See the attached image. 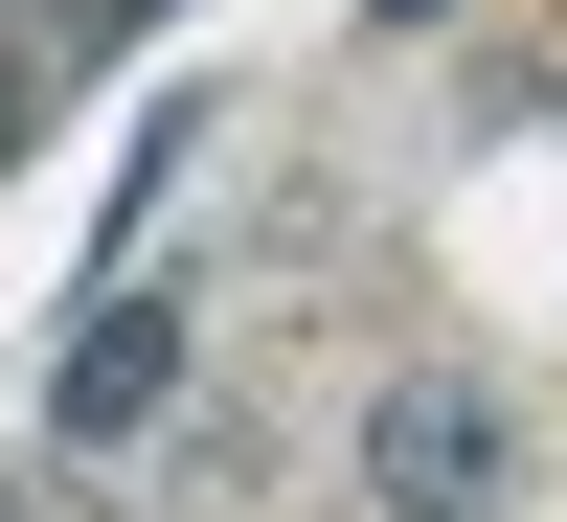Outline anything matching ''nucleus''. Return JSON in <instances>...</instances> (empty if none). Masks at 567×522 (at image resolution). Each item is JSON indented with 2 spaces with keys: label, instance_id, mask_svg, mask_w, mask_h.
<instances>
[{
  "label": "nucleus",
  "instance_id": "nucleus-2",
  "mask_svg": "<svg viewBox=\"0 0 567 522\" xmlns=\"http://www.w3.org/2000/svg\"><path fill=\"white\" fill-rule=\"evenodd\" d=\"M159 387H182V318H159V296H91V318H69V364H45V432L114 454V432H159Z\"/></svg>",
  "mask_w": 567,
  "mask_h": 522
},
{
  "label": "nucleus",
  "instance_id": "nucleus-1",
  "mask_svg": "<svg viewBox=\"0 0 567 522\" xmlns=\"http://www.w3.org/2000/svg\"><path fill=\"white\" fill-rule=\"evenodd\" d=\"M499 478H523V432H499L477 364H409V387L363 409V500L386 522H499Z\"/></svg>",
  "mask_w": 567,
  "mask_h": 522
}]
</instances>
